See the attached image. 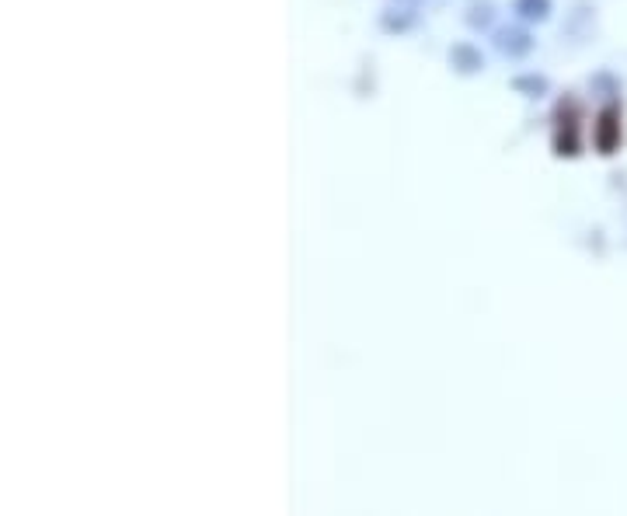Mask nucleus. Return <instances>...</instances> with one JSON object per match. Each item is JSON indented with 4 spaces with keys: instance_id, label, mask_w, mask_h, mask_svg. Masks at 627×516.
Listing matches in <instances>:
<instances>
[{
    "instance_id": "7ed1b4c3",
    "label": "nucleus",
    "mask_w": 627,
    "mask_h": 516,
    "mask_svg": "<svg viewBox=\"0 0 627 516\" xmlns=\"http://www.w3.org/2000/svg\"><path fill=\"white\" fill-rule=\"evenodd\" d=\"M453 60L460 63V70H478V67H481V56L474 53V49H467V46H457V49H453Z\"/></svg>"
},
{
    "instance_id": "f257e3e1",
    "label": "nucleus",
    "mask_w": 627,
    "mask_h": 516,
    "mask_svg": "<svg viewBox=\"0 0 627 516\" xmlns=\"http://www.w3.org/2000/svg\"><path fill=\"white\" fill-rule=\"evenodd\" d=\"M495 46H499V53L506 56H523L530 53V35L520 32V28H506V32H499V39H495Z\"/></svg>"
},
{
    "instance_id": "f03ea898",
    "label": "nucleus",
    "mask_w": 627,
    "mask_h": 516,
    "mask_svg": "<svg viewBox=\"0 0 627 516\" xmlns=\"http://www.w3.org/2000/svg\"><path fill=\"white\" fill-rule=\"evenodd\" d=\"M516 14L526 21H544L551 14V0H516Z\"/></svg>"
}]
</instances>
